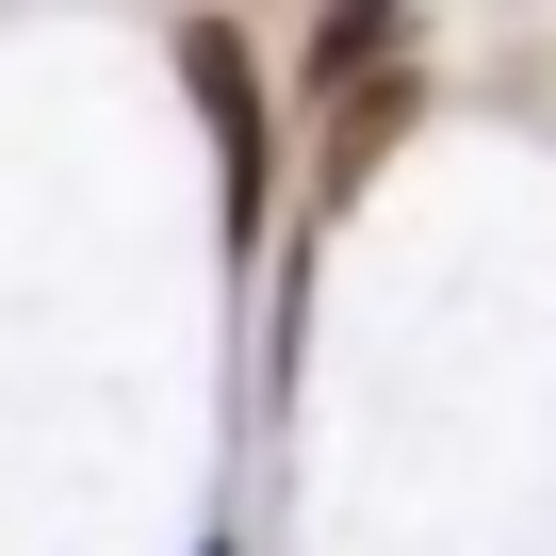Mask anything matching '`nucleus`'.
Returning <instances> with one entry per match:
<instances>
[{"mask_svg":"<svg viewBox=\"0 0 556 556\" xmlns=\"http://www.w3.org/2000/svg\"><path fill=\"white\" fill-rule=\"evenodd\" d=\"M180 83H197V115H213V180H229V245H262V213H278V131H262V50H245L229 17H197V34H180Z\"/></svg>","mask_w":556,"mask_h":556,"instance_id":"obj_1","label":"nucleus"}]
</instances>
